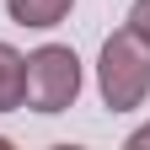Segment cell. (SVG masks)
<instances>
[{"instance_id":"cell-3","label":"cell","mask_w":150,"mask_h":150,"mask_svg":"<svg viewBox=\"0 0 150 150\" xmlns=\"http://www.w3.org/2000/svg\"><path fill=\"white\" fill-rule=\"evenodd\" d=\"M27 97V54L0 43V112H16Z\"/></svg>"},{"instance_id":"cell-2","label":"cell","mask_w":150,"mask_h":150,"mask_svg":"<svg viewBox=\"0 0 150 150\" xmlns=\"http://www.w3.org/2000/svg\"><path fill=\"white\" fill-rule=\"evenodd\" d=\"M81 97V59L64 43H43L27 54V107L32 112H64Z\"/></svg>"},{"instance_id":"cell-6","label":"cell","mask_w":150,"mask_h":150,"mask_svg":"<svg viewBox=\"0 0 150 150\" xmlns=\"http://www.w3.org/2000/svg\"><path fill=\"white\" fill-rule=\"evenodd\" d=\"M129 150H150V123H145V129H134V134H129Z\"/></svg>"},{"instance_id":"cell-7","label":"cell","mask_w":150,"mask_h":150,"mask_svg":"<svg viewBox=\"0 0 150 150\" xmlns=\"http://www.w3.org/2000/svg\"><path fill=\"white\" fill-rule=\"evenodd\" d=\"M6 145H11V139H0V150H6Z\"/></svg>"},{"instance_id":"cell-5","label":"cell","mask_w":150,"mask_h":150,"mask_svg":"<svg viewBox=\"0 0 150 150\" xmlns=\"http://www.w3.org/2000/svg\"><path fill=\"white\" fill-rule=\"evenodd\" d=\"M129 32L150 48V0H134V6H129Z\"/></svg>"},{"instance_id":"cell-4","label":"cell","mask_w":150,"mask_h":150,"mask_svg":"<svg viewBox=\"0 0 150 150\" xmlns=\"http://www.w3.org/2000/svg\"><path fill=\"white\" fill-rule=\"evenodd\" d=\"M70 6L75 0H6V11H11L16 27H59L70 16Z\"/></svg>"},{"instance_id":"cell-1","label":"cell","mask_w":150,"mask_h":150,"mask_svg":"<svg viewBox=\"0 0 150 150\" xmlns=\"http://www.w3.org/2000/svg\"><path fill=\"white\" fill-rule=\"evenodd\" d=\"M97 86H102V102L112 112H129L150 97V48L139 43L134 32H112L102 43V59H97Z\"/></svg>"}]
</instances>
